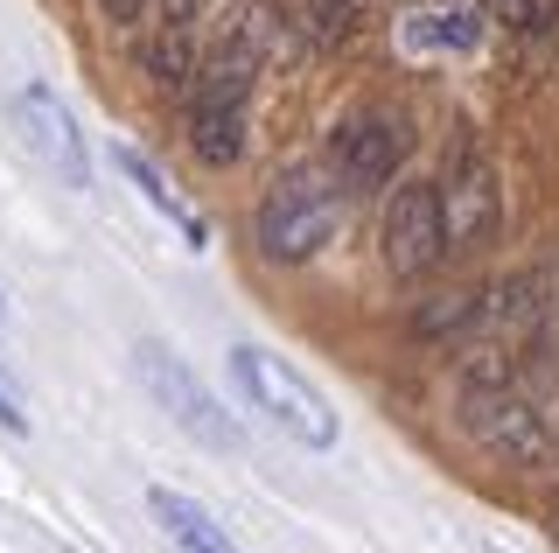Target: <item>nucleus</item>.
<instances>
[{
  "instance_id": "8",
  "label": "nucleus",
  "mask_w": 559,
  "mask_h": 553,
  "mask_svg": "<svg viewBox=\"0 0 559 553\" xmlns=\"http://www.w3.org/2000/svg\"><path fill=\"white\" fill-rule=\"evenodd\" d=\"M14 127L28 133V148L43 154V168H49L63 189H92V154H84L78 119L57 106V92H43V84L14 92Z\"/></svg>"
},
{
  "instance_id": "5",
  "label": "nucleus",
  "mask_w": 559,
  "mask_h": 553,
  "mask_svg": "<svg viewBox=\"0 0 559 553\" xmlns=\"http://www.w3.org/2000/svg\"><path fill=\"white\" fill-rule=\"evenodd\" d=\"M378 252L399 281H419L448 259V217H441V189L433 183H399L378 224Z\"/></svg>"
},
{
  "instance_id": "13",
  "label": "nucleus",
  "mask_w": 559,
  "mask_h": 553,
  "mask_svg": "<svg viewBox=\"0 0 559 553\" xmlns=\"http://www.w3.org/2000/svg\"><path fill=\"white\" fill-rule=\"evenodd\" d=\"M147 78L168 84V92H189V78H197V28L162 22V36L147 43Z\"/></svg>"
},
{
  "instance_id": "3",
  "label": "nucleus",
  "mask_w": 559,
  "mask_h": 553,
  "mask_svg": "<svg viewBox=\"0 0 559 553\" xmlns=\"http://www.w3.org/2000/svg\"><path fill=\"white\" fill-rule=\"evenodd\" d=\"M231 378L245 386V400L266 413L280 435H294L301 448H336L343 421H336V407H329V392L314 386L308 372H294L287 357L259 351V343H238V351H231Z\"/></svg>"
},
{
  "instance_id": "14",
  "label": "nucleus",
  "mask_w": 559,
  "mask_h": 553,
  "mask_svg": "<svg viewBox=\"0 0 559 553\" xmlns=\"http://www.w3.org/2000/svg\"><path fill=\"white\" fill-rule=\"evenodd\" d=\"M489 22H503L511 36H552L559 28V0H483Z\"/></svg>"
},
{
  "instance_id": "11",
  "label": "nucleus",
  "mask_w": 559,
  "mask_h": 553,
  "mask_svg": "<svg viewBox=\"0 0 559 553\" xmlns=\"http://www.w3.org/2000/svg\"><path fill=\"white\" fill-rule=\"evenodd\" d=\"M147 511H154V526H162L182 553H245L231 532H224L197 497H182V491H147Z\"/></svg>"
},
{
  "instance_id": "19",
  "label": "nucleus",
  "mask_w": 559,
  "mask_h": 553,
  "mask_svg": "<svg viewBox=\"0 0 559 553\" xmlns=\"http://www.w3.org/2000/svg\"><path fill=\"white\" fill-rule=\"evenodd\" d=\"M546 532H552V540H559V497H552V511H546Z\"/></svg>"
},
{
  "instance_id": "15",
  "label": "nucleus",
  "mask_w": 559,
  "mask_h": 553,
  "mask_svg": "<svg viewBox=\"0 0 559 553\" xmlns=\"http://www.w3.org/2000/svg\"><path fill=\"white\" fill-rule=\"evenodd\" d=\"M468 322H483V295H441L433 308H419V337H462Z\"/></svg>"
},
{
  "instance_id": "17",
  "label": "nucleus",
  "mask_w": 559,
  "mask_h": 553,
  "mask_svg": "<svg viewBox=\"0 0 559 553\" xmlns=\"http://www.w3.org/2000/svg\"><path fill=\"white\" fill-rule=\"evenodd\" d=\"M0 427H8V435H28V413H22V400H14L8 386H0Z\"/></svg>"
},
{
  "instance_id": "2",
  "label": "nucleus",
  "mask_w": 559,
  "mask_h": 553,
  "mask_svg": "<svg viewBox=\"0 0 559 553\" xmlns=\"http://www.w3.org/2000/svg\"><path fill=\"white\" fill-rule=\"evenodd\" d=\"M336 232H343V197H336V176H322V168H287V176H273L266 197H259V211H252V238L273 267H301V259H314Z\"/></svg>"
},
{
  "instance_id": "6",
  "label": "nucleus",
  "mask_w": 559,
  "mask_h": 553,
  "mask_svg": "<svg viewBox=\"0 0 559 553\" xmlns=\"http://www.w3.org/2000/svg\"><path fill=\"white\" fill-rule=\"evenodd\" d=\"M406 148H413V133H406V119L399 113H357V119H343L336 127V148H329V168H336V183L343 189H384L399 176V162H406Z\"/></svg>"
},
{
  "instance_id": "4",
  "label": "nucleus",
  "mask_w": 559,
  "mask_h": 553,
  "mask_svg": "<svg viewBox=\"0 0 559 553\" xmlns=\"http://www.w3.org/2000/svg\"><path fill=\"white\" fill-rule=\"evenodd\" d=\"M133 372H140V386L154 392V407H162L189 442H203L210 456H245V427L217 400H210V386L168 351V343H140V351H133Z\"/></svg>"
},
{
  "instance_id": "18",
  "label": "nucleus",
  "mask_w": 559,
  "mask_h": 553,
  "mask_svg": "<svg viewBox=\"0 0 559 553\" xmlns=\"http://www.w3.org/2000/svg\"><path fill=\"white\" fill-rule=\"evenodd\" d=\"M197 14H203V0H162V22L175 28H197Z\"/></svg>"
},
{
  "instance_id": "1",
  "label": "nucleus",
  "mask_w": 559,
  "mask_h": 553,
  "mask_svg": "<svg viewBox=\"0 0 559 553\" xmlns=\"http://www.w3.org/2000/svg\"><path fill=\"white\" fill-rule=\"evenodd\" d=\"M454 413H462V435L483 448L503 470H546L552 462V427L546 413L518 392V378L503 357H468L462 365V392H454Z\"/></svg>"
},
{
  "instance_id": "12",
  "label": "nucleus",
  "mask_w": 559,
  "mask_h": 553,
  "mask_svg": "<svg viewBox=\"0 0 559 553\" xmlns=\"http://www.w3.org/2000/svg\"><path fill=\"white\" fill-rule=\"evenodd\" d=\"M112 168H119V176H127L133 189H140V197H147L154 203V211H162L168 224H175V232H182L189 238V246H210V232H203V217L197 211H189V203L182 197H175V183L162 176V168H154L147 162V154H140V148H127V141H112Z\"/></svg>"
},
{
  "instance_id": "7",
  "label": "nucleus",
  "mask_w": 559,
  "mask_h": 553,
  "mask_svg": "<svg viewBox=\"0 0 559 553\" xmlns=\"http://www.w3.org/2000/svg\"><path fill=\"white\" fill-rule=\"evenodd\" d=\"M441 189V217H448V246H483L489 232H497V217H503V189H497V168H489V154L476 141H462L454 148V168H448V183H433Z\"/></svg>"
},
{
  "instance_id": "10",
  "label": "nucleus",
  "mask_w": 559,
  "mask_h": 553,
  "mask_svg": "<svg viewBox=\"0 0 559 553\" xmlns=\"http://www.w3.org/2000/svg\"><path fill=\"white\" fill-rule=\"evenodd\" d=\"M280 28L301 49H343L364 28V0H280Z\"/></svg>"
},
{
  "instance_id": "16",
  "label": "nucleus",
  "mask_w": 559,
  "mask_h": 553,
  "mask_svg": "<svg viewBox=\"0 0 559 553\" xmlns=\"http://www.w3.org/2000/svg\"><path fill=\"white\" fill-rule=\"evenodd\" d=\"M140 8H147V0H98V14L112 28H140Z\"/></svg>"
},
{
  "instance_id": "9",
  "label": "nucleus",
  "mask_w": 559,
  "mask_h": 553,
  "mask_svg": "<svg viewBox=\"0 0 559 553\" xmlns=\"http://www.w3.org/2000/svg\"><path fill=\"white\" fill-rule=\"evenodd\" d=\"M476 36H483V14L468 8V0H419L406 22H399V43H406V57H419V63L468 57Z\"/></svg>"
}]
</instances>
